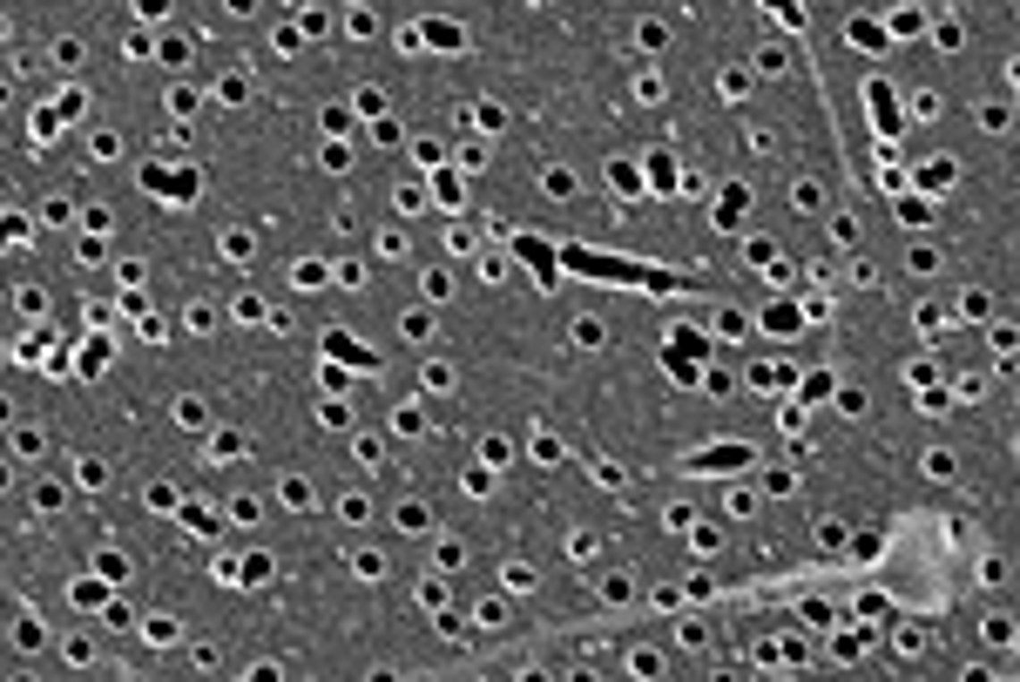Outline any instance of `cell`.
I'll list each match as a JSON object with an SVG mask.
<instances>
[{
	"instance_id": "cell-1",
	"label": "cell",
	"mask_w": 1020,
	"mask_h": 682,
	"mask_svg": "<svg viewBox=\"0 0 1020 682\" xmlns=\"http://www.w3.org/2000/svg\"><path fill=\"white\" fill-rule=\"evenodd\" d=\"M41 446H47L41 425H14V459H41Z\"/></svg>"
},
{
	"instance_id": "cell-2",
	"label": "cell",
	"mask_w": 1020,
	"mask_h": 682,
	"mask_svg": "<svg viewBox=\"0 0 1020 682\" xmlns=\"http://www.w3.org/2000/svg\"><path fill=\"white\" fill-rule=\"evenodd\" d=\"M7 102H14V81H7V75H0V108H7Z\"/></svg>"
}]
</instances>
